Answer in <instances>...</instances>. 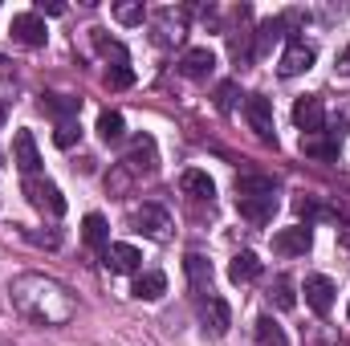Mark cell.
Returning a JSON list of instances; mask_svg holds the SVG:
<instances>
[{
    "label": "cell",
    "instance_id": "f1b7e54d",
    "mask_svg": "<svg viewBox=\"0 0 350 346\" xmlns=\"http://www.w3.org/2000/svg\"><path fill=\"white\" fill-rule=\"evenodd\" d=\"M106 86L110 90L135 86V70H131V66H110V70H106Z\"/></svg>",
    "mask_w": 350,
    "mask_h": 346
},
{
    "label": "cell",
    "instance_id": "7a4b0ae2",
    "mask_svg": "<svg viewBox=\"0 0 350 346\" xmlns=\"http://www.w3.org/2000/svg\"><path fill=\"white\" fill-rule=\"evenodd\" d=\"M237 212L249 224H269L277 212V183L269 175H241L237 179Z\"/></svg>",
    "mask_w": 350,
    "mask_h": 346
},
{
    "label": "cell",
    "instance_id": "1f68e13d",
    "mask_svg": "<svg viewBox=\"0 0 350 346\" xmlns=\"http://www.w3.org/2000/svg\"><path fill=\"white\" fill-rule=\"evenodd\" d=\"M232 102H237V82H220V86H216V110L228 114Z\"/></svg>",
    "mask_w": 350,
    "mask_h": 346
},
{
    "label": "cell",
    "instance_id": "277c9868",
    "mask_svg": "<svg viewBox=\"0 0 350 346\" xmlns=\"http://www.w3.org/2000/svg\"><path fill=\"white\" fill-rule=\"evenodd\" d=\"M118 168L131 175V179L155 175V168H159V147H155V139H151V135H135L131 147H126V155L118 159Z\"/></svg>",
    "mask_w": 350,
    "mask_h": 346
},
{
    "label": "cell",
    "instance_id": "484cf974",
    "mask_svg": "<svg viewBox=\"0 0 350 346\" xmlns=\"http://www.w3.org/2000/svg\"><path fill=\"white\" fill-rule=\"evenodd\" d=\"M98 135H102V143H122V135H126L122 114L118 110H102L98 114Z\"/></svg>",
    "mask_w": 350,
    "mask_h": 346
},
{
    "label": "cell",
    "instance_id": "d6a6232c",
    "mask_svg": "<svg viewBox=\"0 0 350 346\" xmlns=\"http://www.w3.org/2000/svg\"><path fill=\"white\" fill-rule=\"evenodd\" d=\"M41 12H49V16H62V12H66V4H57V0H49V4H45V0H41V4H37V16H41Z\"/></svg>",
    "mask_w": 350,
    "mask_h": 346
},
{
    "label": "cell",
    "instance_id": "4dcf8cb0",
    "mask_svg": "<svg viewBox=\"0 0 350 346\" xmlns=\"http://www.w3.org/2000/svg\"><path fill=\"white\" fill-rule=\"evenodd\" d=\"M78 139H82L78 118H74V122H57V131H53V143H57V147H74Z\"/></svg>",
    "mask_w": 350,
    "mask_h": 346
},
{
    "label": "cell",
    "instance_id": "8992f818",
    "mask_svg": "<svg viewBox=\"0 0 350 346\" xmlns=\"http://www.w3.org/2000/svg\"><path fill=\"white\" fill-rule=\"evenodd\" d=\"M183 33H187V12L183 8H159L155 16H151V41L155 45H179L183 41Z\"/></svg>",
    "mask_w": 350,
    "mask_h": 346
},
{
    "label": "cell",
    "instance_id": "44dd1931",
    "mask_svg": "<svg viewBox=\"0 0 350 346\" xmlns=\"http://www.w3.org/2000/svg\"><path fill=\"white\" fill-rule=\"evenodd\" d=\"M179 191H183V196H191V200H208V204H212L216 183H212V175H208V172H196V168H191V172L179 175Z\"/></svg>",
    "mask_w": 350,
    "mask_h": 346
},
{
    "label": "cell",
    "instance_id": "836d02e7",
    "mask_svg": "<svg viewBox=\"0 0 350 346\" xmlns=\"http://www.w3.org/2000/svg\"><path fill=\"white\" fill-rule=\"evenodd\" d=\"M338 245L350 253V220H347V224H338Z\"/></svg>",
    "mask_w": 350,
    "mask_h": 346
},
{
    "label": "cell",
    "instance_id": "2e32d148",
    "mask_svg": "<svg viewBox=\"0 0 350 346\" xmlns=\"http://www.w3.org/2000/svg\"><path fill=\"white\" fill-rule=\"evenodd\" d=\"M183 273H187V285L200 297H212V261L204 257V253H187L183 257Z\"/></svg>",
    "mask_w": 350,
    "mask_h": 346
},
{
    "label": "cell",
    "instance_id": "ba28073f",
    "mask_svg": "<svg viewBox=\"0 0 350 346\" xmlns=\"http://www.w3.org/2000/svg\"><path fill=\"white\" fill-rule=\"evenodd\" d=\"M200 322H204V334L208 338H224L228 326H232V310L224 297H200Z\"/></svg>",
    "mask_w": 350,
    "mask_h": 346
},
{
    "label": "cell",
    "instance_id": "7402d4cb",
    "mask_svg": "<svg viewBox=\"0 0 350 346\" xmlns=\"http://www.w3.org/2000/svg\"><path fill=\"white\" fill-rule=\"evenodd\" d=\"M257 277H261V261H257V253L245 249V253L232 257V265H228V281H232V285H253Z\"/></svg>",
    "mask_w": 350,
    "mask_h": 346
},
{
    "label": "cell",
    "instance_id": "ac0fdd59",
    "mask_svg": "<svg viewBox=\"0 0 350 346\" xmlns=\"http://www.w3.org/2000/svg\"><path fill=\"white\" fill-rule=\"evenodd\" d=\"M102 265H106L110 273H139V265H143V253H139L135 245H106V253H102Z\"/></svg>",
    "mask_w": 350,
    "mask_h": 346
},
{
    "label": "cell",
    "instance_id": "ffe728a7",
    "mask_svg": "<svg viewBox=\"0 0 350 346\" xmlns=\"http://www.w3.org/2000/svg\"><path fill=\"white\" fill-rule=\"evenodd\" d=\"M41 110L53 114L57 122H74L78 110H82V98H70V94H45V98H41Z\"/></svg>",
    "mask_w": 350,
    "mask_h": 346
},
{
    "label": "cell",
    "instance_id": "e0dca14e",
    "mask_svg": "<svg viewBox=\"0 0 350 346\" xmlns=\"http://www.w3.org/2000/svg\"><path fill=\"white\" fill-rule=\"evenodd\" d=\"M12 163L25 175H37V168H41V151H37V143H33L29 131H16L12 135Z\"/></svg>",
    "mask_w": 350,
    "mask_h": 346
},
{
    "label": "cell",
    "instance_id": "5b68a950",
    "mask_svg": "<svg viewBox=\"0 0 350 346\" xmlns=\"http://www.w3.org/2000/svg\"><path fill=\"white\" fill-rule=\"evenodd\" d=\"M342 135H347V122L334 118V122L322 127L318 135H301V151L314 155V159H338V151H342Z\"/></svg>",
    "mask_w": 350,
    "mask_h": 346
},
{
    "label": "cell",
    "instance_id": "4316f807",
    "mask_svg": "<svg viewBox=\"0 0 350 346\" xmlns=\"http://www.w3.org/2000/svg\"><path fill=\"white\" fill-rule=\"evenodd\" d=\"M269 302H273L277 310H293L297 297H293V277H289V273H277V277H273V285H269Z\"/></svg>",
    "mask_w": 350,
    "mask_h": 346
},
{
    "label": "cell",
    "instance_id": "9c48e42d",
    "mask_svg": "<svg viewBox=\"0 0 350 346\" xmlns=\"http://www.w3.org/2000/svg\"><path fill=\"white\" fill-rule=\"evenodd\" d=\"M8 33H12V41H21L25 49H41V45L49 41V29H45V21H41L37 12H16Z\"/></svg>",
    "mask_w": 350,
    "mask_h": 346
},
{
    "label": "cell",
    "instance_id": "8fae6325",
    "mask_svg": "<svg viewBox=\"0 0 350 346\" xmlns=\"http://www.w3.org/2000/svg\"><path fill=\"white\" fill-rule=\"evenodd\" d=\"M310 245H314L310 224H293V228H281V232L273 237V253H277V257H306Z\"/></svg>",
    "mask_w": 350,
    "mask_h": 346
},
{
    "label": "cell",
    "instance_id": "30bf717a",
    "mask_svg": "<svg viewBox=\"0 0 350 346\" xmlns=\"http://www.w3.org/2000/svg\"><path fill=\"white\" fill-rule=\"evenodd\" d=\"M245 118H249V127L261 135L265 143L277 147V135H273V102H269L265 94H249V98H245Z\"/></svg>",
    "mask_w": 350,
    "mask_h": 346
},
{
    "label": "cell",
    "instance_id": "7c38bea8",
    "mask_svg": "<svg viewBox=\"0 0 350 346\" xmlns=\"http://www.w3.org/2000/svg\"><path fill=\"white\" fill-rule=\"evenodd\" d=\"M175 70H179L183 78H191V82H208L212 70H216V53H212L208 45H196V49H187V53L179 57Z\"/></svg>",
    "mask_w": 350,
    "mask_h": 346
},
{
    "label": "cell",
    "instance_id": "e575fe53",
    "mask_svg": "<svg viewBox=\"0 0 350 346\" xmlns=\"http://www.w3.org/2000/svg\"><path fill=\"white\" fill-rule=\"evenodd\" d=\"M338 74H347V78H350V49L338 53Z\"/></svg>",
    "mask_w": 350,
    "mask_h": 346
},
{
    "label": "cell",
    "instance_id": "cb8c5ba5",
    "mask_svg": "<svg viewBox=\"0 0 350 346\" xmlns=\"http://www.w3.org/2000/svg\"><path fill=\"white\" fill-rule=\"evenodd\" d=\"M82 237H86L90 249H102V253H106V245H110V224H106L98 212H90L86 220H82Z\"/></svg>",
    "mask_w": 350,
    "mask_h": 346
},
{
    "label": "cell",
    "instance_id": "603a6c76",
    "mask_svg": "<svg viewBox=\"0 0 350 346\" xmlns=\"http://www.w3.org/2000/svg\"><path fill=\"white\" fill-rule=\"evenodd\" d=\"M293 212H297L306 224H314V220H338V212H334L330 204H322L318 196H297V200H293Z\"/></svg>",
    "mask_w": 350,
    "mask_h": 346
},
{
    "label": "cell",
    "instance_id": "6da1fadb",
    "mask_svg": "<svg viewBox=\"0 0 350 346\" xmlns=\"http://www.w3.org/2000/svg\"><path fill=\"white\" fill-rule=\"evenodd\" d=\"M12 306L37 326H66L78 314V302H74L70 285H62L57 277H45V273L12 277Z\"/></svg>",
    "mask_w": 350,
    "mask_h": 346
},
{
    "label": "cell",
    "instance_id": "8d00e7d4",
    "mask_svg": "<svg viewBox=\"0 0 350 346\" xmlns=\"http://www.w3.org/2000/svg\"><path fill=\"white\" fill-rule=\"evenodd\" d=\"M347 314H350V306H347Z\"/></svg>",
    "mask_w": 350,
    "mask_h": 346
},
{
    "label": "cell",
    "instance_id": "3957f363",
    "mask_svg": "<svg viewBox=\"0 0 350 346\" xmlns=\"http://www.w3.org/2000/svg\"><path fill=\"white\" fill-rule=\"evenodd\" d=\"M21 191H25V200H29V204H33L41 216H62V212H66V196H62V187H57L53 179H41V175H25Z\"/></svg>",
    "mask_w": 350,
    "mask_h": 346
},
{
    "label": "cell",
    "instance_id": "83f0119b",
    "mask_svg": "<svg viewBox=\"0 0 350 346\" xmlns=\"http://www.w3.org/2000/svg\"><path fill=\"white\" fill-rule=\"evenodd\" d=\"M114 21L118 25H143L147 21V8L143 4H114Z\"/></svg>",
    "mask_w": 350,
    "mask_h": 346
},
{
    "label": "cell",
    "instance_id": "d4e9b609",
    "mask_svg": "<svg viewBox=\"0 0 350 346\" xmlns=\"http://www.w3.org/2000/svg\"><path fill=\"white\" fill-rule=\"evenodd\" d=\"M253 334H257V346H289L285 330H281V326H277V318H269V314H261V318H257Z\"/></svg>",
    "mask_w": 350,
    "mask_h": 346
},
{
    "label": "cell",
    "instance_id": "f546056e",
    "mask_svg": "<svg viewBox=\"0 0 350 346\" xmlns=\"http://www.w3.org/2000/svg\"><path fill=\"white\" fill-rule=\"evenodd\" d=\"M131 183H135V179L122 172L118 163H114V168H110V175H106V191H110V196H126V191H131Z\"/></svg>",
    "mask_w": 350,
    "mask_h": 346
},
{
    "label": "cell",
    "instance_id": "d590c367",
    "mask_svg": "<svg viewBox=\"0 0 350 346\" xmlns=\"http://www.w3.org/2000/svg\"><path fill=\"white\" fill-rule=\"evenodd\" d=\"M4 118H8V106H4V102H0V127H4Z\"/></svg>",
    "mask_w": 350,
    "mask_h": 346
},
{
    "label": "cell",
    "instance_id": "4fadbf2b",
    "mask_svg": "<svg viewBox=\"0 0 350 346\" xmlns=\"http://www.w3.org/2000/svg\"><path fill=\"white\" fill-rule=\"evenodd\" d=\"M301 293H306V306L314 310V314H330L334 310V281L330 277H322V273H310L306 277V285H301Z\"/></svg>",
    "mask_w": 350,
    "mask_h": 346
},
{
    "label": "cell",
    "instance_id": "5bb4252c",
    "mask_svg": "<svg viewBox=\"0 0 350 346\" xmlns=\"http://www.w3.org/2000/svg\"><path fill=\"white\" fill-rule=\"evenodd\" d=\"M293 122L301 127V135H318V131L326 127V106H322V98H314V94L297 98V102H293Z\"/></svg>",
    "mask_w": 350,
    "mask_h": 346
},
{
    "label": "cell",
    "instance_id": "9a60e30c",
    "mask_svg": "<svg viewBox=\"0 0 350 346\" xmlns=\"http://www.w3.org/2000/svg\"><path fill=\"white\" fill-rule=\"evenodd\" d=\"M314 45H306V41H289L285 45V53H281V62H277V70H281V78H297V74H306L310 66H314Z\"/></svg>",
    "mask_w": 350,
    "mask_h": 346
},
{
    "label": "cell",
    "instance_id": "d6986e66",
    "mask_svg": "<svg viewBox=\"0 0 350 346\" xmlns=\"http://www.w3.org/2000/svg\"><path fill=\"white\" fill-rule=\"evenodd\" d=\"M131 293H135L139 302H159V297L167 293V277H163L159 269H147V273H139V277H135Z\"/></svg>",
    "mask_w": 350,
    "mask_h": 346
},
{
    "label": "cell",
    "instance_id": "52a82bcc",
    "mask_svg": "<svg viewBox=\"0 0 350 346\" xmlns=\"http://www.w3.org/2000/svg\"><path fill=\"white\" fill-rule=\"evenodd\" d=\"M131 228L143 232V237H151V241H167L172 237V216L159 204H143V208L131 212Z\"/></svg>",
    "mask_w": 350,
    "mask_h": 346
}]
</instances>
